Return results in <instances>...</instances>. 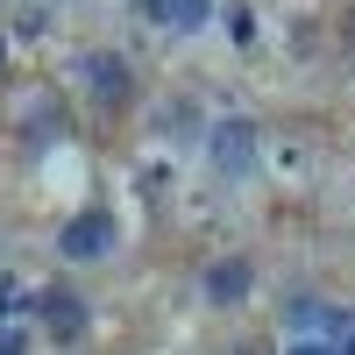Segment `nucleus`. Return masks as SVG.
<instances>
[{
	"mask_svg": "<svg viewBox=\"0 0 355 355\" xmlns=\"http://www.w3.org/2000/svg\"><path fill=\"white\" fill-rule=\"evenodd\" d=\"M206 157H214L220 178H249L256 171V128L249 121H220L214 135H206Z\"/></svg>",
	"mask_w": 355,
	"mask_h": 355,
	"instance_id": "1",
	"label": "nucleus"
},
{
	"mask_svg": "<svg viewBox=\"0 0 355 355\" xmlns=\"http://www.w3.org/2000/svg\"><path fill=\"white\" fill-rule=\"evenodd\" d=\"M57 249H64L71 263H100L114 249V214H78L64 234H57Z\"/></svg>",
	"mask_w": 355,
	"mask_h": 355,
	"instance_id": "2",
	"label": "nucleus"
},
{
	"mask_svg": "<svg viewBox=\"0 0 355 355\" xmlns=\"http://www.w3.org/2000/svg\"><path fill=\"white\" fill-rule=\"evenodd\" d=\"M78 71H85V93H93L100 107H128V64L114 50H93Z\"/></svg>",
	"mask_w": 355,
	"mask_h": 355,
	"instance_id": "3",
	"label": "nucleus"
},
{
	"mask_svg": "<svg viewBox=\"0 0 355 355\" xmlns=\"http://www.w3.org/2000/svg\"><path fill=\"white\" fill-rule=\"evenodd\" d=\"M249 284H256V270H249L242 256L206 263V306H242V299H249Z\"/></svg>",
	"mask_w": 355,
	"mask_h": 355,
	"instance_id": "4",
	"label": "nucleus"
},
{
	"mask_svg": "<svg viewBox=\"0 0 355 355\" xmlns=\"http://www.w3.org/2000/svg\"><path fill=\"white\" fill-rule=\"evenodd\" d=\"M43 327H50V341H78L85 334V306L71 299V291H43Z\"/></svg>",
	"mask_w": 355,
	"mask_h": 355,
	"instance_id": "5",
	"label": "nucleus"
},
{
	"mask_svg": "<svg viewBox=\"0 0 355 355\" xmlns=\"http://www.w3.org/2000/svg\"><path fill=\"white\" fill-rule=\"evenodd\" d=\"M291 320H299V327H320V334L348 327V313H334V306H313V299H299V306H291Z\"/></svg>",
	"mask_w": 355,
	"mask_h": 355,
	"instance_id": "6",
	"label": "nucleus"
},
{
	"mask_svg": "<svg viewBox=\"0 0 355 355\" xmlns=\"http://www.w3.org/2000/svg\"><path fill=\"white\" fill-rule=\"evenodd\" d=\"M135 15L157 21V28H171V21H178V0H135Z\"/></svg>",
	"mask_w": 355,
	"mask_h": 355,
	"instance_id": "7",
	"label": "nucleus"
},
{
	"mask_svg": "<svg viewBox=\"0 0 355 355\" xmlns=\"http://www.w3.org/2000/svg\"><path fill=\"white\" fill-rule=\"evenodd\" d=\"M206 15H214V0H178V21L171 28H199Z\"/></svg>",
	"mask_w": 355,
	"mask_h": 355,
	"instance_id": "8",
	"label": "nucleus"
},
{
	"mask_svg": "<svg viewBox=\"0 0 355 355\" xmlns=\"http://www.w3.org/2000/svg\"><path fill=\"white\" fill-rule=\"evenodd\" d=\"M21 306H28V299H21V284H15V277H0V320L21 313Z\"/></svg>",
	"mask_w": 355,
	"mask_h": 355,
	"instance_id": "9",
	"label": "nucleus"
},
{
	"mask_svg": "<svg viewBox=\"0 0 355 355\" xmlns=\"http://www.w3.org/2000/svg\"><path fill=\"white\" fill-rule=\"evenodd\" d=\"M0 355H28V334L21 327H0Z\"/></svg>",
	"mask_w": 355,
	"mask_h": 355,
	"instance_id": "10",
	"label": "nucleus"
},
{
	"mask_svg": "<svg viewBox=\"0 0 355 355\" xmlns=\"http://www.w3.org/2000/svg\"><path fill=\"white\" fill-rule=\"evenodd\" d=\"M284 355H341V348H334V341H291Z\"/></svg>",
	"mask_w": 355,
	"mask_h": 355,
	"instance_id": "11",
	"label": "nucleus"
},
{
	"mask_svg": "<svg viewBox=\"0 0 355 355\" xmlns=\"http://www.w3.org/2000/svg\"><path fill=\"white\" fill-rule=\"evenodd\" d=\"M0 71H8V43H0Z\"/></svg>",
	"mask_w": 355,
	"mask_h": 355,
	"instance_id": "12",
	"label": "nucleus"
}]
</instances>
